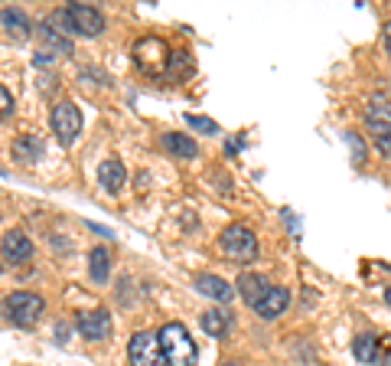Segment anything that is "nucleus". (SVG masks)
Here are the masks:
<instances>
[{
    "mask_svg": "<svg viewBox=\"0 0 391 366\" xmlns=\"http://www.w3.org/2000/svg\"><path fill=\"white\" fill-rule=\"evenodd\" d=\"M225 366H241V363H225Z\"/></svg>",
    "mask_w": 391,
    "mask_h": 366,
    "instance_id": "nucleus-27",
    "label": "nucleus"
},
{
    "mask_svg": "<svg viewBox=\"0 0 391 366\" xmlns=\"http://www.w3.org/2000/svg\"><path fill=\"white\" fill-rule=\"evenodd\" d=\"M385 301H388V304H391V288H388V291H385Z\"/></svg>",
    "mask_w": 391,
    "mask_h": 366,
    "instance_id": "nucleus-26",
    "label": "nucleus"
},
{
    "mask_svg": "<svg viewBox=\"0 0 391 366\" xmlns=\"http://www.w3.org/2000/svg\"><path fill=\"white\" fill-rule=\"evenodd\" d=\"M39 157H43V141H39L36 134H20V138L14 141V161H20V164H36Z\"/></svg>",
    "mask_w": 391,
    "mask_h": 366,
    "instance_id": "nucleus-15",
    "label": "nucleus"
},
{
    "mask_svg": "<svg viewBox=\"0 0 391 366\" xmlns=\"http://www.w3.org/2000/svg\"><path fill=\"white\" fill-rule=\"evenodd\" d=\"M130 366H167V357H163L160 337L150 334V330H137L130 337Z\"/></svg>",
    "mask_w": 391,
    "mask_h": 366,
    "instance_id": "nucleus-4",
    "label": "nucleus"
},
{
    "mask_svg": "<svg viewBox=\"0 0 391 366\" xmlns=\"http://www.w3.org/2000/svg\"><path fill=\"white\" fill-rule=\"evenodd\" d=\"M163 148L170 151V154H177L179 161H189V157H196V141L186 138V134H163Z\"/></svg>",
    "mask_w": 391,
    "mask_h": 366,
    "instance_id": "nucleus-17",
    "label": "nucleus"
},
{
    "mask_svg": "<svg viewBox=\"0 0 391 366\" xmlns=\"http://www.w3.org/2000/svg\"><path fill=\"white\" fill-rule=\"evenodd\" d=\"M186 125L202 131V134H219V125H215L212 118H202V115H186Z\"/></svg>",
    "mask_w": 391,
    "mask_h": 366,
    "instance_id": "nucleus-21",
    "label": "nucleus"
},
{
    "mask_svg": "<svg viewBox=\"0 0 391 366\" xmlns=\"http://www.w3.org/2000/svg\"><path fill=\"white\" fill-rule=\"evenodd\" d=\"M78 330L85 340H105L111 334V317H108V311H85L78 314Z\"/></svg>",
    "mask_w": 391,
    "mask_h": 366,
    "instance_id": "nucleus-8",
    "label": "nucleus"
},
{
    "mask_svg": "<svg viewBox=\"0 0 391 366\" xmlns=\"http://www.w3.org/2000/svg\"><path fill=\"white\" fill-rule=\"evenodd\" d=\"M375 366H391V334L378 340V357H375Z\"/></svg>",
    "mask_w": 391,
    "mask_h": 366,
    "instance_id": "nucleus-22",
    "label": "nucleus"
},
{
    "mask_svg": "<svg viewBox=\"0 0 391 366\" xmlns=\"http://www.w3.org/2000/svg\"><path fill=\"white\" fill-rule=\"evenodd\" d=\"M14 115V95L7 92V86H0V118Z\"/></svg>",
    "mask_w": 391,
    "mask_h": 366,
    "instance_id": "nucleus-23",
    "label": "nucleus"
},
{
    "mask_svg": "<svg viewBox=\"0 0 391 366\" xmlns=\"http://www.w3.org/2000/svg\"><path fill=\"white\" fill-rule=\"evenodd\" d=\"M199 324H202V330H206L209 337L229 334V314H225V311H206L199 317Z\"/></svg>",
    "mask_w": 391,
    "mask_h": 366,
    "instance_id": "nucleus-20",
    "label": "nucleus"
},
{
    "mask_svg": "<svg viewBox=\"0 0 391 366\" xmlns=\"http://www.w3.org/2000/svg\"><path fill=\"white\" fill-rule=\"evenodd\" d=\"M196 291H202L206 298H215V301H222V304L231 301V295H235L229 281L219 278V275H199L196 278Z\"/></svg>",
    "mask_w": 391,
    "mask_h": 366,
    "instance_id": "nucleus-14",
    "label": "nucleus"
},
{
    "mask_svg": "<svg viewBox=\"0 0 391 366\" xmlns=\"http://www.w3.org/2000/svg\"><path fill=\"white\" fill-rule=\"evenodd\" d=\"M0 272H4V268H0Z\"/></svg>",
    "mask_w": 391,
    "mask_h": 366,
    "instance_id": "nucleus-28",
    "label": "nucleus"
},
{
    "mask_svg": "<svg viewBox=\"0 0 391 366\" xmlns=\"http://www.w3.org/2000/svg\"><path fill=\"white\" fill-rule=\"evenodd\" d=\"M160 347H163V357H167V366H196L199 363V350H196V343H192L189 330L183 324H167L160 327Z\"/></svg>",
    "mask_w": 391,
    "mask_h": 366,
    "instance_id": "nucleus-1",
    "label": "nucleus"
},
{
    "mask_svg": "<svg viewBox=\"0 0 391 366\" xmlns=\"http://www.w3.org/2000/svg\"><path fill=\"white\" fill-rule=\"evenodd\" d=\"M353 353H355V360H359V363L375 366V357H378V337H372V334H362V337H355V343H353Z\"/></svg>",
    "mask_w": 391,
    "mask_h": 366,
    "instance_id": "nucleus-19",
    "label": "nucleus"
},
{
    "mask_svg": "<svg viewBox=\"0 0 391 366\" xmlns=\"http://www.w3.org/2000/svg\"><path fill=\"white\" fill-rule=\"evenodd\" d=\"M365 128L372 134V141H375V148L382 154H391V108L382 98L365 108Z\"/></svg>",
    "mask_w": 391,
    "mask_h": 366,
    "instance_id": "nucleus-5",
    "label": "nucleus"
},
{
    "mask_svg": "<svg viewBox=\"0 0 391 366\" xmlns=\"http://www.w3.org/2000/svg\"><path fill=\"white\" fill-rule=\"evenodd\" d=\"M0 24L7 26V33L14 39H30V33H33V24H30V16L24 14V10H16V7H4L0 10Z\"/></svg>",
    "mask_w": 391,
    "mask_h": 366,
    "instance_id": "nucleus-11",
    "label": "nucleus"
},
{
    "mask_svg": "<svg viewBox=\"0 0 391 366\" xmlns=\"http://www.w3.org/2000/svg\"><path fill=\"white\" fill-rule=\"evenodd\" d=\"M219 249H222L231 262H241V265H245V262H251V258L258 255V239H254V233L248 226L231 223V226H225L222 235H219Z\"/></svg>",
    "mask_w": 391,
    "mask_h": 366,
    "instance_id": "nucleus-3",
    "label": "nucleus"
},
{
    "mask_svg": "<svg viewBox=\"0 0 391 366\" xmlns=\"http://www.w3.org/2000/svg\"><path fill=\"white\" fill-rule=\"evenodd\" d=\"M56 340H59V343H69V327H66V324H56Z\"/></svg>",
    "mask_w": 391,
    "mask_h": 366,
    "instance_id": "nucleus-25",
    "label": "nucleus"
},
{
    "mask_svg": "<svg viewBox=\"0 0 391 366\" xmlns=\"http://www.w3.org/2000/svg\"><path fill=\"white\" fill-rule=\"evenodd\" d=\"M88 275H92L95 285H105L108 281V275H111V252L105 245L92 249V255H88Z\"/></svg>",
    "mask_w": 391,
    "mask_h": 366,
    "instance_id": "nucleus-16",
    "label": "nucleus"
},
{
    "mask_svg": "<svg viewBox=\"0 0 391 366\" xmlns=\"http://www.w3.org/2000/svg\"><path fill=\"white\" fill-rule=\"evenodd\" d=\"M43 311H46V301H43L39 295H33V291H14L10 298L0 301V317L14 320V324H20V327L36 324Z\"/></svg>",
    "mask_w": 391,
    "mask_h": 366,
    "instance_id": "nucleus-2",
    "label": "nucleus"
},
{
    "mask_svg": "<svg viewBox=\"0 0 391 366\" xmlns=\"http://www.w3.org/2000/svg\"><path fill=\"white\" fill-rule=\"evenodd\" d=\"M66 14H69L72 30L82 33V36H98V33L105 30V16H101V10L88 7V4H72Z\"/></svg>",
    "mask_w": 391,
    "mask_h": 366,
    "instance_id": "nucleus-7",
    "label": "nucleus"
},
{
    "mask_svg": "<svg viewBox=\"0 0 391 366\" xmlns=\"http://www.w3.org/2000/svg\"><path fill=\"white\" fill-rule=\"evenodd\" d=\"M39 39H43V43H46V49H43V56H53V53H72V43L66 36H59V33L53 30V26H39Z\"/></svg>",
    "mask_w": 391,
    "mask_h": 366,
    "instance_id": "nucleus-18",
    "label": "nucleus"
},
{
    "mask_svg": "<svg viewBox=\"0 0 391 366\" xmlns=\"http://www.w3.org/2000/svg\"><path fill=\"white\" fill-rule=\"evenodd\" d=\"M235 288H238V295H241V298H245V301L254 307V304H258L261 298L268 295V288H271V285H268V281H264V278H261V275L245 272V275H238V285H235Z\"/></svg>",
    "mask_w": 391,
    "mask_h": 366,
    "instance_id": "nucleus-13",
    "label": "nucleus"
},
{
    "mask_svg": "<svg viewBox=\"0 0 391 366\" xmlns=\"http://www.w3.org/2000/svg\"><path fill=\"white\" fill-rule=\"evenodd\" d=\"M124 177H127V171H124V164L118 161V157H108V161H101L98 183L108 190V193H118V190L124 187Z\"/></svg>",
    "mask_w": 391,
    "mask_h": 366,
    "instance_id": "nucleus-12",
    "label": "nucleus"
},
{
    "mask_svg": "<svg viewBox=\"0 0 391 366\" xmlns=\"http://www.w3.org/2000/svg\"><path fill=\"white\" fill-rule=\"evenodd\" d=\"M287 304H291V291L287 288H268V295L254 304V311H258L264 320H274V317H281V314L287 311Z\"/></svg>",
    "mask_w": 391,
    "mask_h": 366,
    "instance_id": "nucleus-10",
    "label": "nucleus"
},
{
    "mask_svg": "<svg viewBox=\"0 0 391 366\" xmlns=\"http://www.w3.org/2000/svg\"><path fill=\"white\" fill-rule=\"evenodd\" d=\"M53 131L66 148L75 144V138L82 134V111H78L72 101H59L53 108Z\"/></svg>",
    "mask_w": 391,
    "mask_h": 366,
    "instance_id": "nucleus-6",
    "label": "nucleus"
},
{
    "mask_svg": "<svg viewBox=\"0 0 391 366\" xmlns=\"http://www.w3.org/2000/svg\"><path fill=\"white\" fill-rule=\"evenodd\" d=\"M0 252H4V258H7V262H26V258L33 255V242L26 239L24 233H16V229H10L7 235H4V239H0Z\"/></svg>",
    "mask_w": 391,
    "mask_h": 366,
    "instance_id": "nucleus-9",
    "label": "nucleus"
},
{
    "mask_svg": "<svg viewBox=\"0 0 391 366\" xmlns=\"http://www.w3.org/2000/svg\"><path fill=\"white\" fill-rule=\"evenodd\" d=\"M382 43H385V53L391 56V20L385 24V30H382Z\"/></svg>",
    "mask_w": 391,
    "mask_h": 366,
    "instance_id": "nucleus-24",
    "label": "nucleus"
}]
</instances>
